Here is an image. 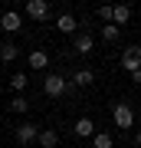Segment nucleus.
I'll return each instance as SVG.
<instances>
[{
  "mask_svg": "<svg viewBox=\"0 0 141 148\" xmlns=\"http://www.w3.org/2000/svg\"><path fill=\"white\" fill-rule=\"evenodd\" d=\"M43 89H46V95H52V99H59V95H66L69 89H72V82L63 79L59 73H49L46 79H43Z\"/></svg>",
  "mask_w": 141,
  "mask_h": 148,
  "instance_id": "obj_1",
  "label": "nucleus"
},
{
  "mask_svg": "<svg viewBox=\"0 0 141 148\" xmlns=\"http://www.w3.org/2000/svg\"><path fill=\"white\" fill-rule=\"evenodd\" d=\"M40 132H43V128H36L33 122H23V125L13 128V135H16V142H20V145H33V142H40Z\"/></svg>",
  "mask_w": 141,
  "mask_h": 148,
  "instance_id": "obj_2",
  "label": "nucleus"
},
{
  "mask_svg": "<svg viewBox=\"0 0 141 148\" xmlns=\"http://www.w3.org/2000/svg\"><path fill=\"white\" fill-rule=\"evenodd\" d=\"M112 119H115L118 128H131V125H135V112H131L128 102H118V106L112 109Z\"/></svg>",
  "mask_w": 141,
  "mask_h": 148,
  "instance_id": "obj_3",
  "label": "nucleus"
},
{
  "mask_svg": "<svg viewBox=\"0 0 141 148\" xmlns=\"http://www.w3.org/2000/svg\"><path fill=\"white\" fill-rule=\"evenodd\" d=\"M121 69L125 73H138L141 69V46H128L121 53Z\"/></svg>",
  "mask_w": 141,
  "mask_h": 148,
  "instance_id": "obj_4",
  "label": "nucleus"
},
{
  "mask_svg": "<svg viewBox=\"0 0 141 148\" xmlns=\"http://www.w3.org/2000/svg\"><path fill=\"white\" fill-rule=\"evenodd\" d=\"M26 16H33L36 23H43L49 16V3L46 0H26Z\"/></svg>",
  "mask_w": 141,
  "mask_h": 148,
  "instance_id": "obj_5",
  "label": "nucleus"
},
{
  "mask_svg": "<svg viewBox=\"0 0 141 148\" xmlns=\"http://www.w3.org/2000/svg\"><path fill=\"white\" fill-rule=\"evenodd\" d=\"M72 49H76V56H89L92 49H95L92 33H79V36H76V43H72Z\"/></svg>",
  "mask_w": 141,
  "mask_h": 148,
  "instance_id": "obj_6",
  "label": "nucleus"
},
{
  "mask_svg": "<svg viewBox=\"0 0 141 148\" xmlns=\"http://www.w3.org/2000/svg\"><path fill=\"white\" fill-rule=\"evenodd\" d=\"M76 27H79V20H76L72 13H59L56 16V30L59 33H76Z\"/></svg>",
  "mask_w": 141,
  "mask_h": 148,
  "instance_id": "obj_7",
  "label": "nucleus"
},
{
  "mask_svg": "<svg viewBox=\"0 0 141 148\" xmlns=\"http://www.w3.org/2000/svg\"><path fill=\"white\" fill-rule=\"evenodd\" d=\"M26 63H30V69H36V73H43V69L49 66V53H43V49H33Z\"/></svg>",
  "mask_w": 141,
  "mask_h": 148,
  "instance_id": "obj_8",
  "label": "nucleus"
},
{
  "mask_svg": "<svg viewBox=\"0 0 141 148\" xmlns=\"http://www.w3.org/2000/svg\"><path fill=\"white\" fill-rule=\"evenodd\" d=\"M0 27H3L7 33H16V30H20V13H16V10H7L3 16H0Z\"/></svg>",
  "mask_w": 141,
  "mask_h": 148,
  "instance_id": "obj_9",
  "label": "nucleus"
},
{
  "mask_svg": "<svg viewBox=\"0 0 141 148\" xmlns=\"http://www.w3.org/2000/svg\"><path fill=\"white\" fill-rule=\"evenodd\" d=\"M128 20H131V7L128 3L112 7V23H115V27H121V23H128Z\"/></svg>",
  "mask_w": 141,
  "mask_h": 148,
  "instance_id": "obj_10",
  "label": "nucleus"
},
{
  "mask_svg": "<svg viewBox=\"0 0 141 148\" xmlns=\"http://www.w3.org/2000/svg\"><path fill=\"white\" fill-rule=\"evenodd\" d=\"M76 135H79V138H89V135H95V122H92L89 115H82V119L76 122Z\"/></svg>",
  "mask_w": 141,
  "mask_h": 148,
  "instance_id": "obj_11",
  "label": "nucleus"
},
{
  "mask_svg": "<svg viewBox=\"0 0 141 148\" xmlns=\"http://www.w3.org/2000/svg\"><path fill=\"white\" fill-rule=\"evenodd\" d=\"M40 145H43V148H56V145H59V132L43 128V132H40Z\"/></svg>",
  "mask_w": 141,
  "mask_h": 148,
  "instance_id": "obj_12",
  "label": "nucleus"
},
{
  "mask_svg": "<svg viewBox=\"0 0 141 148\" xmlns=\"http://www.w3.org/2000/svg\"><path fill=\"white\" fill-rule=\"evenodd\" d=\"M95 82V73L92 69H79V73L72 76V86H92Z\"/></svg>",
  "mask_w": 141,
  "mask_h": 148,
  "instance_id": "obj_13",
  "label": "nucleus"
},
{
  "mask_svg": "<svg viewBox=\"0 0 141 148\" xmlns=\"http://www.w3.org/2000/svg\"><path fill=\"white\" fill-rule=\"evenodd\" d=\"M92 145H95V148H112L115 138H112V132H95V135H92Z\"/></svg>",
  "mask_w": 141,
  "mask_h": 148,
  "instance_id": "obj_14",
  "label": "nucleus"
},
{
  "mask_svg": "<svg viewBox=\"0 0 141 148\" xmlns=\"http://www.w3.org/2000/svg\"><path fill=\"white\" fill-rule=\"evenodd\" d=\"M121 36V27H115V23H105V27H102V40L105 43H115Z\"/></svg>",
  "mask_w": 141,
  "mask_h": 148,
  "instance_id": "obj_15",
  "label": "nucleus"
},
{
  "mask_svg": "<svg viewBox=\"0 0 141 148\" xmlns=\"http://www.w3.org/2000/svg\"><path fill=\"white\" fill-rule=\"evenodd\" d=\"M26 82H30V79H26V73H13V76H10V89H13V92H23Z\"/></svg>",
  "mask_w": 141,
  "mask_h": 148,
  "instance_id": "obj_16",
  "label": "nucleus"
},
{
  "mask_svg": "<svg viewBox=\"0 0 141 148\" xmlns=\"http://www.w3.org/2000/svg\"><path fill=\"white\" fill-rule=\"evenodd\" d=\"M16 56H20V49H16L13 43H7V46H0V59H3V63H13Z\"/></svg>",
  "mask_w": 141,
  "mask_h": 148,
  "instance_id": "obj_17",
  "label": "nucleus"
},
{
  "mask_svg": "<svg viewBox=\"0 0 141 148\" xmlns=\"http://www.w3.org/2000/svg\"><path fill=\"white\" fill-rule=\"evenodd\" d=\"M26 109H30V102H26L23 95H13V99H10V112H16V115H23Z\"/></svg>",
  "mask_w": 141,
  "mask_h": 148,
  "instance_id": "obj_18",
  "label": "nucleus"
},
{
  "mask_svg": "<svg viewBox=\"0 0 141 148\" xmlns=\"http://www.w3.org/2000/svg\"><path fill=\"white\" fill-rule=\"evenodd\" d=\"M99 20H105V23H112V7H99Z\"/></svg>",
  "mask_w": 141,
  "mask_h": 148,
  "instance_id": "obj_19",
  "label": "nucleus"
},
{
  "mask_svg": "<svg viewBox=\"0 0 141 148\" xmlns=\"http://www.w3.org/2000/svg\"><path fill=\"white\" fill-rule=\"evenodd\" d=\"M131 79H135V82L141 86V69H138V73H131Z\"/></svg>",
  "mask_w": 141,
  "mask_h": 148,
  "instance_id": "obj_20",
  "label": "nucleus"
},
{
  "mask_svg": "<svg viewBox=\"0 0 141 148\" xmlns=\"http://www.w3.org/2000/svg\"><path fill=\"white\" fill-rule=\"evenodd\" d=\"M138 145H141V132H138Z\"/></svg>",
  "mask_w": 141,
  "mask_h": 148,
  "instance_id": "obj_21",
  "label": "nucleus"
}]
</instances>
